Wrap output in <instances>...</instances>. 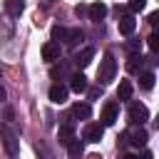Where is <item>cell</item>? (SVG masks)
<instances>
[{
    "label": "cell",
    "mask_w": 159,
    "mask_h": 159,
    "mask_svg": "<svg viewBox=\"0 0 159 159\" xmlns=\"http://www.w3.org/2000/svg\"><path fill=\"white\" fill-rule=\"evenodd\" d=\"M142 159H154V154H152V152H149V149H147V152H144V154H142Z\"/></svg>",
    "instance_id": "484cf974"
},
{
    "label": "cell",
    "mask_w": 159,
    "mask_h": 159,
    "mask_svg": "<svg viewBox=\"0 0 159 159\" xmlns=\"http://www.w3.org/2000/svg\"><path fill=\"white\" fill-rule=\"evenodd\" d=\"M147 139H149L147 129H142V127H139V129H134V132H132L129 144H132V147H144V144H147Z\"/></svg>",
    "instance_id": "5bb4252c"
},
{
    "label": "cell",
    "mask_w": 159,
    "mask_h": 159,
    "mask_svg": "<svg viewBox=\"0 0 159 159\" xmlns=\"http://www.w3.org/2000/svg\"><path fill=\"white\" fill-rule=\"evenodd\" d=\"M50 102H55V104L67 102V87H65V84H60V82H55V84L50 87Z\"/></svg>",
    "instance_id": "ba28073f"
},
{
    "label": "cell",
    "mask_w": 159,
    "mask_h": 159,
    "mask_svg": "<svg viewBox=\"0 0 159 159\" xmlns=\"http://www.w3.org/2000/svg\"><path fill=\"white\" fill-rule=\"evenodd\" d=\"M5 10H7L12 17H17V15L25 10V0H5Z\"/></svg>",
    "instance_id": "2e32d148"
},
{
    "label": "cell",
    "mask_w": 159,
    "mask_h": 159,
    "mask_svg": "<svg viewBox=\"0 0 159 159\" xmlns=\"http://www.w3.org/2000/svg\"><path fill=\"white\" fill-rule=\"evenodd\" d=\"M65 37H67V30L60 27V25H55L52 27V40H65Z\"/></svg>",
    "instance_id": "44dd1931"
},
{
    "label": "cell",
    "mask_w": 159,
    "mask_h": 159,
    "mask_svg": "<svg viewBox=\"0 0 159 159\" xmlns=\"http://www.w3.org/2000/svg\"><path fill=\"white\" fill-rule=\"evenodd\" d=\"M72 137H75V127H72V124H62L60 132H57V139H60L62 144H67Z\"/></svg>",
    "instance_id": "ac0fdd59"
},
{
    "label": "cell",
    "mask_w": 159,
    "mask_h": 159,
    "mask_svg": "<svg viewBox=\"0 0 159 159\" xmlns=\"http://www.w3.org/2000/svg\"><path fill=\"white\" fill-rule=\"evenodd\" d=\"M147 7V0H129V10L132 12H139V10H144Z\"/></svg>",
    "instance_id": "7402d4cb"
},
{
    "label": "cell",
    "mask_w": 159,
    "mask_h": 159,
    "mask_svg": "<svg viewBox=\"0 0 159 159\" xmlns=\"http://www.w3.org/2000/svg\"><path fill=\"white\" fill-rule=\"evenodd\" d=\"M89 114H92V109H89V104H84V102H77V104L72 107V117H77V119H89Z\"/></svg>",
    "instance_id": "9a60e30c"
},
{
    "label": "cell",
    "mask_w": 159,
    "mask_h": 159,
    "mask_svg": "<svg viewBox=\"0 0 159 159\" xmlns=\"http://www.w3.org/2000/svg\"><path fill=\"white\" fill-rule=\"evenodd\" d=\"M149 50H152V52H157V50H159V37H157V32H152V35H149Z\"/></svg>",
    "instance_id": "603a6c76"
},
{
    "label": "cell",
    "mask_w": 159,
    "mask_h": 159,
    "mask_svg": "<svg viewBox=\"0 0 159 159\" xmlns=\"http://www.w3.org/2000/svg\"><path fill=\"white\" fill-rule=\"evenodd\" d=\"M142 57L139 55H129V60H127V72H139L142 70Z\"/></svg>",
    "instance_id": "d6986e66"
},
{
    "label": "cell",
    "mask_w": 159,
    "mask_h": 159,
    "mask_svg": "<svg viewBox=\"0 0 159 159\" xmlns=\"http://www.w3.org/2000/svg\"><path fill=\"white\" fill-rule=\"evenodd\" d=\"M139 84H142V89H152L154 87V72H142L139 75Z\"/></svg>",
    "instance_id": "ffe728a7"
},
{
    "label": "cell",
    "mask_w": 159,
    "mask_h": 159,
    "mask_svg": "<svg viewBox=\"0 0 159 159\" xmlns=\"http://www.w3.org/2000/svg\"><path fill=\"white\" fill-rule=\"evenodd\" d=\"M2 99H5V87L0 84V102H2Z\"/></svg>",
    "instance_id": "4316f807"
},
{
    "label": "cell",
    "mask_w": 159,
    "mask_h": 159,
    "mask_svg": "<svg viewBox=\"0 0 159 159\" xmlns=\"http://www.w3.org/2000/svg\"><path fill=\"white\" fill-rule=\"evenodd\" d=\"M122 159H137V157H132V154H127V157H122Z\"/></svg>",
    "instance_id": "83f0119b"
},
{
    "label": "cell",
    "mask_w": 159,
    "mask_h": 159,
    "mask_svg": "<svg viewBox=\"0 0 159 159\" xmlns=\"http://www.w3.org/2000/svg\"><path fill=\"white\" fill-rule=\"evenodd\" d=\"M127 50H129L132 55H137V52H139V42H137V40H132V42H127Z\"/></svg>",
    "instance_id": "d4e9b609"
},
{
    "label": "cell",
    "mask_w": 159,
    "mask_h": 159,
    "mask_svg": "<svg viewBox=\"0 0 159 159\" xmlns=\"http://www.w3.org/2000/svg\"><path fill=\"white\" fill-rule=\"evenodd\" d=\"M70 87H72V92H84L87 89V77L82 75V72H75L72 77H70Z\"/></svg>",
    "instance_id": "30bf717a"
},
{
    "label": "cell",
    "mask_w": 159,
    "mask_h": 159,
    "mask_svg": "<svg viewBox=\"0 0 159 159\" xmlns=\"http://www.w3.org/2000/svg\"><path fill=\"white\" fill-rule=\"evenodd\" d=\"M114 72H117V62H114V57H112V55H104L102 62H99V70H97V82H99L102 87L109 84V82L114 80Z\"/></svg>",
    "instance_id": "6da1fadb"
},
{
    "label": "cell",
    "mask_w": 159,
    "mask_h": 159,
    "mask_svg": "<svg viewBox=\"0 0 159 159\" xmlns=\"http://www.w3.org/2000/svg\"><path fill=\"white\" fill-rule=\"evenodd\" d=\"M104 15H107V5H104V2H92V5H89V20L99 22Z\"/></svg>",
    "instance_id": "7c38bea8"
},
{
    "label": "cell",
    "mask_w": 159,
    "mask_h": 159,
    "mask_svg": "<svg viewBox=\"0 0 159 159\" xmlns=\"http://www.w3.org/2000/svg\"><path fill=\"white\" fill-rule=\"evenodd\" d=\"M65 72H67V67H65V65H60V67H52V77H55V80H57V77H62Z\"/></svg>",
    "instance_id": "cb8c5ba5"
},
{
    "label": "cell",
    "mask_w": 159,
    "mask_h": 159,
    "mask_svg": "<svg viewBox=\"0 0 159 159\" xmlns=\"http://www.w3.org/2000/svg\"><path fill=\"white\" fill-rule=\"evenodd\" d=\"M102 122V127H112L114 122H117V104L114 102H109V104H104V109H102V117H99Z\"/></svg>",
    "instance_id": "5b68a950"
},
{
    "label": "cell",
    "mask_w": 159,
    "mask_h": 159,
    "mask_svg": "<svg viewBox=\"0 0 159 159\" xmlns=\"http://www.w3.org/2000/svg\"><path fill=\"white\" fill-rule=\"evenodd\" d=\"M42 60H45V62H55V60H60V45H57L55 40L42 45Z\"/></svg>",
    "instance_id": "52a82bcc"
},
{
    "label": "cell",
    "mask_w": 159,
    "mask_h": 159,
    "mask_svg": "<svg viewBox=\"0 0 159 159\" xmlns=\"http://www.w3.org/2000/svg\"><path fill=\"white\" fill-rule=\"evenodd\" d=\"M92 57H94V50H92V47H84L82 52L75 55V65H77V67H87V65L92 62Z\"/></svg>",
    "instance_id": "8fae6325"
},
{
    "label": "cell",
    "mask_w": 159,
    "mask_h": 159,
    "mask_svg": "<svg viewBox=\"0 0 159 159\" xmlns=\"http://www.w3.org/2000/svg\"><path fill=\"white\" fill-rule=\"evenodd\" d=\"M82 40H84V32H82L80 27H75V30H67V37H65V42H67L70 47H77Z\"/></svg>",
    "instance_id": "4fadbf2b"
},
{
    "label": "cell",
    "mask_w": 159,
    "mask_h": 159,
    "mask_svg": "<svg viewBox=\"0 0 159 159\" xmlns=\"http://www.w3.org/2000/svg\"><path fill=\"white\" fill-rule=\"evenodd\" d=\"M134 30H137V20H134L132 15H122V17H119V32L129 37Z\"/></svg>",
    "instance_id": "9c48e42d"
},
{
    "label": "cell",
    "mask_w": 159,
    "mask_h": 159,
    "mask_svg": "<svg viewBox=\"0 0 159 159\" xmlns=\"http://www.w3.org/2000/svg\"><path fill=\"white\" fill-rule=\"evenodd\" d=\"M0 139H2V144H5V152H7L10 157H15V154H17V137H15V132H12L7 124H0Z\"/></svg>",
    "instance_id": "3957f363"
},
{
    "label": "cell",
    "mask_w": 159,
    "mask_h": 159,
    "mask_svg": "<svg viewBox=\"0 0 159 159\" xmlns=\"http://www.w3.org/2000/svg\"><path fill=\"white\" fill-rule=\"evenodd\" d=\"M102 134H104V127L99 124V122H92V124H87L84 127V142H92V144H97L99 139H102Z\"/></svg>",
    "instance_id": "277c9868"
},
{
    "label": "cell",
    "mask_w": 159,
    "mask_h": 159,
    "mask_svg": "<svg viewBox=\"0 0 159 159\" xmlns=\"http://www.w3.org/2000/svg\"><path fill=\"white\" fill-rule=\"evenodd\" d=\"M132 92H134L132 82H129V80H122V82H119V87H117V97H119V99H129V97H132Z\"/></svg>",
    "instance_id": "e0dca14e"
},
{
    "label": "cell",
    "mask_w": 159,
    "mask_h": 159,
    "mask_svg": "<svg viewBox=\"0 0 159 159\" xmlns=\"http://www.w3.org/2000/svg\"><path fill=\"white\" fill-rule=\"evenodd\" d=\"M65 147H67V157H70V159H82V154H84V144H82V139L72 137Z\"/></svg>",
    "instance_id": "8992f818"
},
{
    "label": "cell",
    "mask_w": 159,
    "mask_h": 159,
    "mask_svg": "<svg viewBox=\"0 0 159 159\" xmlns=\"http://www.w3.org/2000/svg\"><path fill=\"white\" fill-rule=\"evenodd\" d=\"M127 117H129V124H139V127H142V124L149 119V109H147V104H142V102H132Z\"/></svg>",
    "instance_id": "7a4b0ae2"
}]
</instances>
